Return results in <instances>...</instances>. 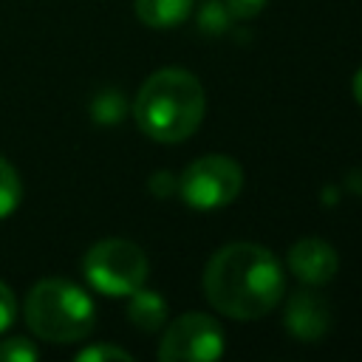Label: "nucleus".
Returning <instances> with one entry per match:
<instances>
[{"label":"nucleus","instance_id":"6","mask_svg":"<svg viewBox=\"0 0 362 362\" xmlns=\"http://www.w3.org/2000/svg\"><path fill=\"white\" fill-rule=\"evenodd\" d=\"M223 328L215 317L187 311L175 317L158 342L161 362H212L223 354Z\"/></svg>","mask_w":362,"mask_h":362},{"label":"nucleus","instance_id":"18","mask_svg":"<svg viewBox=\"0 0 362 362\" xmlns=\"http://www.w3.org/2000/svg\"><path fill=\"white\" fill-rule=\"evenodd\" d=\"M351 90H354V99H356V105L362 107V68L354 74V82H351Z\"/></svg>","mask_w":362,"mask_h":362},{"label":"nucleus","instance_id":"3","mask_svg":"<svg viewBox=\"0 0 362 362\" xmlns=\"http://www.w3.org/2000/svg\"><path fill=\"white\" fill-rule=\"evenodd\" d=\"M25 325L45 342H79L93 331L96 308L85 288L65 277H45L25 294Z\"/></svg>","mask_w":362,"mask_h":362},{"label":"nucleus","instance_id":"1","mask_svg":"<svg viewBox=\"0 0 362 362\" xmlns=\"http://www.w3.org/2000/svg\"><path fill=\"white\" fill-rule=\"evenodd\" d=\"M209 305L232 320H260L286 294L280 260L260 243L235 240L221 246L201 277Z\"/></svg>","mask_w":362,"mask_h":362},{"label":"nucleus","instance_id":"2","mask_svg":"<svg viewBox=\"0 0 362 362\" xmlns=\"http://www.w3.org/2000/svg\"><path fill=\"white\" fill-rule=\"evenodd\" d=\"M206 113V93L195 74L184 68H161L144 79L133 102L139 130L161 144L189 139Z\"/></svg>","mask_w":362,"mask_h":362},{"label":"nucleus","instance_id":"8","mask_svg":"<svg viewBox=\"0 0 362 362\" xmlns=\"http://www.w3.org/2000/svg\"><path fill=\"white\" fill-rule=\"evenodd\" d=\"M339 269L337 249L322 238H300L288 249V272L305 286H322L334 280Z\"/></svg>","mask_w":362,"mask_h":362},{"label":"nucleus","instance_id":"13","mask_svg":"<svg viewBox=\"0 0 362 362\" xmlns=\"http://www.w3.org/2000/svg\"><path fill=\"white\" fill-rule=\"evenodd\" d=\"M229 20H232V14L226 11L223 0H206L198 8V25L206 34H223L229 28Z\"/></svg>","mask_w":362,"mask_h":362},{"label":"nucleus","instance_id":"14","mask_svg":"<svg viewBox=\"0 0 362 362\" xmlns=\"http://www.w3.org/2000/svg\"><path fill=\"white\" fill-rule=\"evenodd\" d=\"M40 351L25 337H8L0 339V362H34Z\"/></svg>","mask_w":362,"mask_h":362},{"label":"nucleus","instance_id":"12","mask_svg":"<svg viewBox=\"0 0 362 362\" xmlns=\"http://www.w3.org/2000/svg\"><path fill=\"white\" fill-rule=\"evenodd\" d=\"M23 198V184H20V175L17 170L0 156V218L11 215L17 209Z\"/></svg>","mask_w":362,"mask_h":362},{"label":"nucleus","instance_id":"11","mask_svg":"<svg viewBox=\"0 0 362 362\" xmlns=\"http://www.w3.org/2000/svg\"><path fill=\"white\" fill-rule=\"evenodd\" d=\"M127 113V102L116 88H105L90 102V119L96 124H116Z\"/></svg>","mask_w":362,"mask_h":362},{"label":"nucleus","instance_id":"15","mask_svg":"<svg viewBox=\"0 0 362 362\" xmlns=\"http://www.w3.org/2000/svg\"><path fill=\"white\" fill-rule=\"evenodd\" d=\"M102 359H122V362H130L133 356L124 351V348H116V345H90L85 351L76 354V362H102Z\"/></svg>","mask_w":362,"mask_h":362},{"label":"nucleus","instance_id":"5","mask_svg":"<svg viewBox=\"0 0 362 362\" xmlns=\"http://www.w3.org/2000/svg\"><path fill=\"white\" fill-rule=\"evenodd\" d=\"M243 187V170L232 156L209 153L195 158L181 175H178V195L187 206L209 212L232 204L240 195Z\"/></svg>","mask_w":362,"mask_h":362},{"label":"nucleus","instance_id":"4","mask_svg":"<svg viewBox=\"0 0 362 362\" xmlns=\"http://www.w3.org/2000/svg\"><path fill=\"white\" fill-rule=\"evenodd\" d=\"M85 280L107 297H127L144 286L150 263L139 243L127 238L96 240L82 257Z\"/></svg>","mask_w":362,"mask_h":362},{"label":"nucleus","instance_id":"16","mask_svg":"<svg viewBox=\"0 0 362 362\" xmlns=\"http://www.w3.org/2000/svg\"><path fill=\"white\" fill-rule=\"evenodd\" d=\"M223 6L232 14V20H252L255 14H260L266 0H223Z\"/></svg>","mask_w":362,"mask_h":362},{"label":"nucleus","instance_id":"7","mask_svg":"<svg viewBox=\"0 0 362 362\" xmlns=\"http://www.w3.org/2000/svg\"><path fill=\"white\" fill-rule=\"evenodd\" d=\"M286 331L300 342H320L331 328V308L317 291L300 288L286 303Z\"/></svg>","mask_w":362,"mask_h":362},{"label":"nucleus","instance_id":"17","mask_svg":"<svg viewBox=\"0 0 362 362\" xmlns=\"http://www.w3.org/2000/svg\"><path fill=\"white\" fill-rule=\"evenodd\" d=\"M14 314H17V303H14V294L11 288L0 280V334L14 322Z\"/></svg>","mask_w":362,"mask_h":362},{"label":"nucleus","instance_id":"10","mask_svg":"<svg viewBox=\"0 0 362 362\" xmlns=\"http://www.w3.org/2000/svg\"><path fill=\"white\" fill-rule=\"evenodd\" d=\"M136 17L150 28H175L192 11V0H133Z\"/></svg>","mask_w":362,"mask_h":362},{"label":"nucleus","instance_id":"9","mask_svg":"<svg viewBox=\"0 0 362 362\" xmlns=\"http://www.w3.org/2000/svg\"><path fill=\"white\" fill-rule=\"evenodd\" d=\"M127 317L141 331H158L167 322V300L158 291H147L144 286L127 294Z\"/></svg>","mask_w":362,"mask_h":362}]
</instances>
